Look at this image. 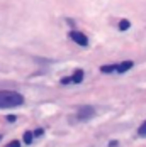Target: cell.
<instances>
[{
  "label": "cell",
  "mask_w": 146,
  "mask_h": 147,
  "mask_svg": "<svg viewBox=\"0 0 146 147\" xmlns=\"http://www.w3.org/2000/svg\"><path fill=\"white\" fill-rule=\"evenodd\" d=\"M24 103V96L17 91L0 90V108H14Z\"/></svg>",
  "instance_id": "6da1fadb"
},
{
  "label": "cell",
  "mask_w": 146,
  "mask_h": 147,
  "mask_svg": "<svg viewBox=\"0 0 146 147\" xmlns=\"http://www.w3.org/2000/svg\"><path fill=\"white\" fill-rule=\"evenodd\" d=\"M76 117H78V120H90V118L95 117V108H93V107H90V105L80 107V108H78Z\"/></svg>",
  "instance_id": "7a4b0ae2"
},
{
  "label": "cell",
  "mask_w": 146,
  "mask_h": 147,
  "mask_svg": "<svg viewBox=\"0 0 146 147\" xmlns=\"http://www.w3.org/2000/svg\"><path fill=\"white\" fill-rule=\"evenodd\" d=\"M70 37H72L78 46H82V47H87V46H88L87 36H85V34H82V32H78V30H72V32H70Z\"/></svg>",
  "instance_id": "3957f363"
},
{
  "label": "cell",
  "mask_w": 146,
  "mask_h": 147,
  "mask_svg": "<svg viewBox=\"0 0 146 147\" xmlns=\"http://www.w3.org/2000/svg\"><path fill=\"white\" fill-rule=\"evenodd\" d=\"M131 68H132V61H124V63H121V64H117V68H116V73L122 74V73H126V71H129Z\"/></svg>",
  "instance_id": "277c9868"
},
{
  "label": "cell",
  "mask_w": 146,
  "mask_h": 147,
  "mask_svg": "<svg viewBox=\"0 0 146 147\" xmlns=\"http://www.w3.org/2000/svg\"><path fill=\"white\" fill-rule=\"evenodd\" d=\"M73 83H76V85H78V83H82V81H83V71H82V69H76V71H75V73H73Z\"/></svg>",
  "instance_id": "5b68a950"
},
{
  "label": "cell",
  "mask_w": 146,
  "mask_h": 147,
  "mask_svg": "<svg viewBox=\"0 0 146 147\" xmlns=\"http://www.w3.org/2000/svg\"><path fill=\"white\" fill-rule=\"evenodd\" d=\"M116 68H117V64H105V66H100V71L109 74V73H114Z\"/></svg>",
  "instance_id": "8992f818"
},
{
  "label": "cell",
  "mask_w": 146,
  "mask_h": 147,
  "mask_svg": "<svg viewBox=\"0 0 146 147\" xmlns=\"http://www.w3.org/2000/svg\"><path fill=\"white\" fill-rule=\"evenodd\" d=\"M131 27V24H129V20H126V19H122L121 22H119V29L121 30H128Z\"/></svg>",
  "instance_id": "52a82bcc"
},
{
  "label": "cell",
  "mask_w": 146,
  "mask_h": 147,
  "mask_svg": "<svg viewBox=\"0 0 146 147\" xmlns=\"http://www.w3.org/2000/svg\"><path fill=\"white\" fill-rule=\"evenodd\" d=\"M32 137H34L32 132H26L24 134V142H26V144H32Z\"/></svg>",
  "instance_id": "ba28073f"
},
{
  "label": "cell",
  "mask_w": 146,
  "mask_h": 147,
  "mask_svg": "<svg viewBox=\"0 0 146 147\" xmlns=\"http://www.w3.org/2000/svg\"><path fill=\"white\" fill-rule=\"evenodd\" d=\"M138 134H139L141 137H146V122H143V123H141V127H139Z\"/></svg>",
  "instance_id": "9c48e42d"
},
{
  "label": "cell",
  "mask_w": 146,
  "mask_h": 147,
  "mask_svg": "<svg viewBox=\"0 0 146 147\" xmlns=\"http://www.w3.org/2000/svg\"><path fill=\"white\" fill-rule=\"evenodd\" d=\"M7 147H20V142H17V140H12V144H9Z\"/></svg>",
  "instance_id": "30bf717a"
},
{
  "label": "cell",
  "mask_w": 146,
  "mask_h": 147,
  "mask_svg": "<svg viewBox=\"0 0 146 147\" xmlns=\"http://www.w3.org/2000/svg\"><path fill=\"white\" fill-rule=\"evenodd\" d=\"M70 81H73L72 78H61V85H66V83H70Z\"/></svg>",
  "instance_id": "8fae6325"
},
{
  "label": "cell",
  "mask_w": 146,
  "mask_h": 147,
  "mask_svg": "<svg viewBox=\"0 0 146 147\" xmlns=\"http://www.w3.org/2000/svg\"><path fill=\"white\" fill-rule=\"evenodd\" d=\"M34 135H43V129H38V130L34 132Z\"/></svg>",
  "instance_id": "7c38bea8"
},
{
  "label": "cell",
  "mask_w": 146,
  "mask_h": 147,
  "mask_svg": "<svg viewBox=\"0 0 146 147\" xmlns=\"http://www.w3.org/2000/svg\"><path fill=\"white\" fill-rule=\"evenodd\" d=\"M7 120H9V122H14L15 117H14V115H9V117H7Z\"/></svg>",
  "instance_id": "4fadbf2b"
}]
</instances>
